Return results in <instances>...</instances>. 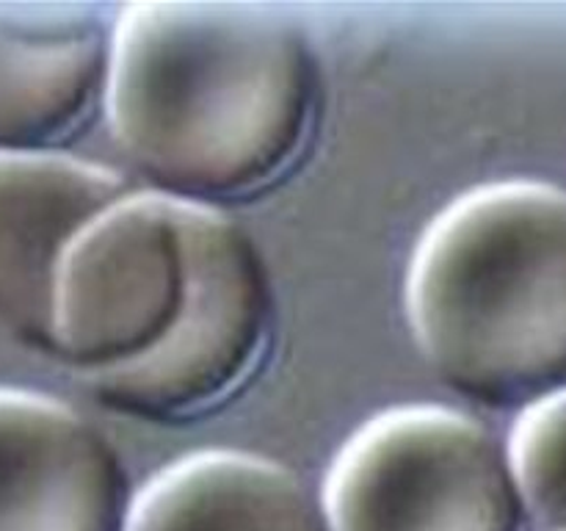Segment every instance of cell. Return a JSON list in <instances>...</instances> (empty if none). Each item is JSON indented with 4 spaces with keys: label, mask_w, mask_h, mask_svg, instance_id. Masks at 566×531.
<instances>
[{
    "label": "cell",
    "mask_w": 566,
    "mask_h": 531,
    "mask_svg": "<svg viewBox=\"0 0 566 531\" xmlns=\"http://www.w3.org/2000/svg\"><path fill=\"white\" fill-rule=\"evenodd\" d=\"M321 103L307 31L265 3H133L114 22L105 111L155 194L202 208L276 186Z\"/></svg>",
    "instance_id": "1"
},
{
    "label": "cell",
    "mask_w": 566,
    "mask_h": 531,
    "mask_svg": "<svg viewBox=\"0 0 566 531\" xmlns=\"http://www.w3.org/2000/svg\"><path fill=\"white\" fill-rule=\"evenodd\" d=\"M415 341L437 379L486 407L566 387V191L501 180L448 205L407 280Z\"/></svg>",
    "instance_id": "2"
},
{
    "label": "cell",
    "mask_w": 566,
    "mask_h": 531,
    "mask_svg": "<svg viewBox=\"0 0 566 531\" xmlns=\"http://www.w3.org/2000/svg\"><path fill=\"white\" fill-rule=\"evenodd\" d=\"M329 531H525L506 442L434 404L376 415L337 454L324 498Z\"/></svg>",
    "instance_id": "3"
},
{
    "label": "cell",
    "mask_w": 566,
    "mask_h": 531,
    "mask_svg": "<svg viewBox=\"0 0 566 531\" xmlns=\"http://www.w3.org/2000/svg\"><path fill=\"white\" fill-rule=\"evenodd\" d=\"M191 280L171 335L138 363L86 379L103 407L180 424L230 402L274 335V285L252 232L219 208L188 210Z\"/></svg>",
    "instance_id": "4"
},
{
    "label": "cell",
    "mask_w": 566,
    "mask_h": 531,
    "mask_svg": "<svg viewBox=\"0 0 566 531\" xmlns=\"http://www.w3.org/2000/svg\"><path fill=\"white\" fill-rule=\"evenodd\" d=\"M191 205L127 194L66 252L55 282L53 357L83 382L153 354L188 302Z\"/></svg>",
    "instance_id": "5"
},
{
    "label": "cell",
    "mask_w": 566,
    "mask_h": 531,
    "mask_svg": "<svg viewBox=\"0 0 566 531\" xmlns=\"http://www.w3.org/2000/svg\"><path fill=\"white\" fill-rule=\"evenodd\" d=\"M127 487L92 420L42 393L0 387V531H127Z\"/></svg>",
    "instance_id": "6"
},
{
    "label": "cell",
    "mask_w": 566,
    "mask_h": 531,
    "mask_svg": "<svg viewBox=\"0 0 566 531\" xmlns=\"http://www.w3.org/2000/svg\"><path fill=\"white\" fill-rule=\"evenodd\" d=\"M133 194L125 177L61 153H0V330L53 357L55 282L75 238Z\"/></svg>",
    "instance_id": "7"
},
{
    "label": "cell",
    "mask_w": 566,
    "mask_h": 531,
    "mask_svg": "<svg viewBox=\"0 0 566 531\" xmlns=\"http://www.w3.org/2000/svg\"><path fill=\"white\" fill-rule=\"evenodd\" d=\"M111 44L99 6L0 0V153H59L105 103Z\"/></svg>",
    "instance_id": "8"
},
{
    "label": "cell",
    "mask_w": 566,
    "mask_h": 531,
    "mask_svg": "<svg viewBox=\"0 0 566 531\" xmlns=\"http://www.w3.org/2000/svg\"><path fill=\"white\" fill-rule=\"evenodd\" d=\"M127 531H329L321 501L280 462L199 451L155 476Z\"/></svg>",
    "instance_id": "9"
},
{
    "label": "cell",
    "mask_w": 566,
    "mask_h": 531,
    "mask_svg": "<svg viewBox=\"0 0 566 531\" xmlns=\"http://www.w3.org/2000/svg\"><path fill=\"white\" fill-rule=\"evenodd\" d=\"M506 448L528 523L566 531V387L523 409Z\"/></svg>",
    "instance_id": "10"
}]
</instances>
